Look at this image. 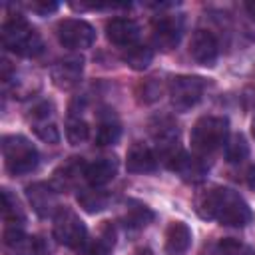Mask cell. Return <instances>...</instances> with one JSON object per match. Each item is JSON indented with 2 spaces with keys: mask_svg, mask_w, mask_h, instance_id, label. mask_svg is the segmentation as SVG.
I'll use <instances>...</instances> for the list:
<instances>
[{
  "mask_svg": "<svg viewBox=\"0 0 255 255\" xmlns=\"http://www.w3.org/2000/svg\"><path fill=\"white\" fill-rule=\"evenodd\" d=\"M122 137V126L120 122L114 118V114H110L108 118H102L98 124V131H96V143L98 145H116Z\"/></svg>",
  "mask_w": 255,
  "mask_h": 255,
  "instance_id": "obj_22",
  "label": "cell"
},
{
  "mask_svg": "<svg viewBox=\"0 0 255 255\" xmlns=\"http://www.w3.org/2000/svg\"><path fill=\"white\" fill-rule=\"evenodd\" d=\"M28 10H32L38 16H48V14L58 10V2H54V0H34V2H28Z\"/></svg>",
  "mask_w": 255,
  "mask_h": 255,
  "instance_id": "obj_31",
  "label": "cell"
},
{
  "mask_svg": "<svg viewBox=\"0 0 255 255\" xmlns=\"http://www.w3.org/2000/svg\"><path fill=\"white\" fill-rule=\"evenodd\" d=\"M191 247V229L183 221H171L165 229V253L167 255H185Z\"/></svg>",
  "mask_w": 255,
  "mask_h": 255,
  "instance_id": "obj_17",
  "label": "cell"
},
{
  "mask_svg": "<svg viewBox=\"0 0 255 255\" xmlns=\"http://www.w3.org/2000/svg\"><path fill=\"white\" fill-rule=\"evenodd\" d=\"M114 245H116V229H114L112 223L106 221L102 231H100V237L94 241V245L90 247L88 255H110Z\"/></svg>",
  "mask_w": 255,
  "mask_h": 255,
  "instance_id": "obj_26",
  "label": "cell"
},
{
  "mask_svg": "<svg viewBox=\"0 0 255 255\" xmlns=\"http://www.w3.org/2000/svg\"><path fill=\"white\" fill-rule=\"evenodd\" d=\"M126 169L129 173H151L157 169V155L141 141H133L126 153Z\"/></svg>",
  "mask_w": 255,
  "mask_h": 255,
  "instance_id": "obj_16",
  "label": "cell"
},
{
  "mask_svg": "<svg viewBox=\"0 0 255 255\" xmlns=\"http://www.w3.org/2000/svg\"><path fill=\"white\" fill-rule=\"evenodd\" d=\"M229 135V122L223 116H203L199 118L189 133L191 147L197 153H213L215 149L227 143Z\"/></svg>",
  "mask_w": 255,
  "mask_h": 255,
  "instance_id": "obj_3",
  "label": "cell"
},
{
  "mask_svg": "<svg viewBox=\"0 0 255 255\" xmlns=\"http://www.w3.org/2000/svg\"><path fill=\"white\" fill-rule=\"evenodd\" d=\"M106 36L112 44L122 46V48H129L133 44H137L139 38V26L131 20V18H112L106 22Z\"/></svg>",
  "mask_w": 255,
  "mask_h": 255,
  "instance_id": "obj_15",
  "label": "cell"
},
{
  "mask_svg": "<svg viewBox=\"0 0 255 255\" xmlns=\"http://www.w3.org/2000/svg\"><path fill=\"white\" fill-rule=\"evenodd\" d=\"M82 74H84V60L78 56H70L64 58L60 62H56L50 70V78L52 84L58 90H72L82 82Z\"/></svg>",
  "mask_w": 255,
  "mask_h": 255,
  "instance_id": "obj_11",
  "label": "cell"
},
{
  "mask_svg": "<svg viewBox=\"0 0 255 255\" xmlns=\"http://www.w3.org/2000/svg\"><path fill=\"white\" fill-rule=\"evenodd\" d=\"M245 12H247V16L255 22V0H251V2H245Z\"/></svg>",
  "mask_w": 255,
  "mask_h": 255,
  "instance_id": "obj_33",
  "label": "cell"
},
{
  "mask_svg": "<svg viewBox=\"0 0 255 255\" xmlns=\"http://www.w3.org/2000/svg\"><path fill=\"white\" fill-rule=\"evenodd\" d=\"M122 60H124L131 70L141 72V70H145V68L151 64V60H153V52H151V48H147V46L133 44V46H129V48L124 50Z\"/></svg>",
  "mask_w": 255,
  "mask_h": 255,
  "instance_id": "obj_24",
  "label": "cell"
},
{
  "mask_svg": "<svg viewBox=\"0 0 255 255\" xmlns=\"http://www.w3.org/2000/svg\"><path fill=\"white\" fill-rule=\"evenodd\" d=\"M251 133H253V137H255V118H253V122H251Z\"/></svg>",
  "mask_w": 255,
  "mask_h": 255,
  "instance_id": "obj_34",
  "label": "cell"
},
{
  "mask_svg": "<svg viewBox=\"0 0 255 255\" xmlns=\"http://www.w3.org/2000/svg\"><path fill=\"white\" fill-rule=\"evenodd\" d=\"M195 211L201 219H217L225 227H245L251 221L247 201L233 189L211 187L195 197Z\"/></svg>",
  "mask_w": 255,
  "mask_h": 255,
  "instance_id": "obj_1",
  "label": "cell"
},
{
  "mask_svg": "<svg viewBox=\"0 0 255 255\" xmlns=\"http://www.w3.org/2000/svg\"><path fill=\"white\" fill-rule=\"evenodd\" d=\"M80 175H86V165L82 161V157H70L66 163H62L56 171H54V189L56 191H62V189H68L72 187Z\"/></svg>",
  "mask_w": 255,
  "mask_h": 255,
  "instance_id": "obj_19",
  "label": "cell"
},
{
  "mask_svg": "<svg viewBox=\"0 0 255 255\" xmlns=\"http://www.w3.org/2000/svg\"><path fill=\"white\" fill-rule=\"evenodd\" d=\"M4 255H44L50 251L40 237H30L18 225H8L2 239Z\"/></svg>",
  "mask_w": 255,
  "mask_h": 255,
  "instance_id": "obj_9",
  "label": "cell"
},
{
  "mask_svg": "<svg viewBox=\"0 0 255 255\" xmlns=\"http://www.w3.org/2000/svg\"><path fill=\"white\" fill-rule=\"evenodd\" d=\"M4 165L12 175H26L38 167L40 155L36 145L24 135H4L2 137Z\"/></svg>",
  "mask_w": 255,
  "mask_h": 255,
  "instance_id": "obj_4",
  "label": "cell"
},
{
  "mask_svg": "<svg viewBox=\"0 0 255 255\" xmlns=\"http://www.w3.org/2000/svg\"><path fill=\"white\" fill-rule=\"evenodd\" d=\"M90 135V126L86 120H82L80 116H70L66 122V139L72 145H80L88 139Z\"/></svg>",
  "mask_w": 255,
  "mask_h": 255,
  "instance_id": "obj_25",
  "label": "cell"
},
{
  "mask_svg": "<svg viewBox=\"0 0 255 255\" xmlns=\"http://www.w3.org/2000/svg\"><path fill=\"white\" fill-rule=\"evenodd\" d=\"M237 249H239V245L233 239H223V241L211 245L203 255H233Z\"/></svg>",
  "mask_w": 255,
  "mask_h": 255,
  "instance_id": "obj_30",
  "label": "cell"
},
{
  "mask_svg": "<svg viewBox=\"0 0 255 255\" xmlns=\"http://www.w3.org/2000/svg\"><path fill=\"white\" fill-rule=\"evenodd\" d=\"M54 237L70 249H80L86 239V225L70 207H60L54 215Z\"/></svg>",
  "mask_w": 255,
  "mask_h": 255,
  "instance_id": "obj_5",
  "label": "cell"
},
{
  "mask_svg": "<svg viewBox=\"0 0 255 255\" xmlns=\"http://www.w3.org/2000/svg\"><path fill=\"white\" fill-rule=\"evenodd\" d=\"M118 173V159L112 155L106 157H98L96 161L86 165V179L92 187H102L106 183H110Z\"/></svg>",
  "mask_w": 255,
  "mask_h": 255,
  "instance_id": "obj_18",
  "label": "cell"
},
{
  "mask_svg": "<svg viewBox=\"0 0 255 255\" xmlns=\"http://www.w3.org/2000/svg\"><path fill=\"white\" fill-rule=\"evenodd\" d=\"M245 183L249 187H255V165H249L245 171Z\"/></svg>",
  "mask_w": 255,
  "mask_h": 255,
  "instance_id": "obj_32",
  "label": "cell"
},
{
  "mask_svg": "<svg viewBox=\"0 0 255 255\" xmlns=\"http://www.w3.org/2000/svg\"><path fill=\"white\" fill-rule=\"evenodd\" d=\"M2 44L16 56L36 58L44 50L40 34L26 22L24 16H10L2 24Z\"/></svg>",
  "mask_w": 255,
  "mask_h": 255,
  "instance_id": "obj_2",
  "label": "cell"
},
{
  "mask_svg": "<svg viewBox=\"0 0 255 255\" xmlns=\"http://www.w3.org/2000/svg\"><path fill=\"white\" fill-rule=\"evenodd\" d=\"M205 80L199 76H175L169 82V100L177 112L191 110L203 96Z\"/></svg>",
  "mask_w": 255,
  "mask_h": 255,
  "instance_id": "obj_6",
  "label": "cell"
},
{
  "mask_svg": "<svg viewBox=\"0 0 255 255\" xmlns=\"http://www.w3.org/2000/svg\"><path fill=\"white\" fill-rule=\"evenodd\" d=\"M56 38L64 48L70 50H86L96 40V30L92 24L80 18L60 20L56 26Z\"/></svg>",
  "mask_w": 255,
  "mask_h": 255,
  "instance_id": "obj_7",
  "label": "cell"
},
{
  "mask_svg": "<svg viewBox=\"0 0 255 255\" xmlns=\"http://www.w3.org/2000/svg\"><path fill=\"white\" fill-rule=\"evenodd\" d=\"M32 129H34V133H36L42 141H46V143H58V141H60V137H62V135H60L58 126H56L52 120L32 124Z\"/></svg>",
  "mask_w": 255,
  "mask_h": 255,
  "instance_id": "obj_29",
  "label": "cell"
},
{
  "mask_svg": "<svg viewBox=\"0 0 255 255\" xmlns=\"http://www.w3.org/2000/svg\"><path fill=\"white\" fill-rule=\"evenodd\" d=\"M151 135H153L157 151L165 159V163H169L181 151L179 145H177L179 143V129H177V124L171 118H167V116L155 118L151 122Z\"/></svg>",
  "mask_w": 255,
  "mask_h": 255,
  "instance_id": "obj_8",
  "label": "cell"
},
{
  "mask_svg": "<svg viewBox=\"0 0 255 255\" xmlns=\"http://www.w3.org/2000/svg\"><path fill=\"white\" fill-rule=\"evenodd\" d=\"M26 197L32 205V209L36 211V215L40 217H48V215H56V211L60 209L58 205V191L44 183V181H36L32 185L26 187Z\"/></svg>",
  "mask_w": 255,
  "mask_h": 255,
  "instance_id": "obj_12",
  "label": "cell"
},
{
  "mask_svg": "<svg viewBox=\"0 0 255 255\" xmlns=\"http://www.w3.org/2000/svg\"><path fill=\"white\" fill-rule=\"evenodd\" d=\"M2 217L8 225H18L22 227L26 215H24V209L20 205V201L16 199V195L10 191V189H2Z\"/></svg>",
  "mask_w": 255,
  "mask_h": 255,
  "instance_id": "obj_23",
  "label": "cell"
},
{
  "mask_svg": "<svg viewBox=\"0 0 255 255\" xmlns=\"http://www.w3.org/2000/svg\"><path fill=\"white\" fill-rule=\"evenodd\" d=\"M225 155H227V161H231V163H241L243 159H247V155H249V143H247V139L241 133H237L225 145Z\"/></svg>",
  "mask_w": 255,
  "mask_h": 255,
  "instance_id": "obj_27",
  "label": "cell"
},
{
  "mask_svg": "<svg viewBox=\"0 0 255 255\" xmlns=\"http://www.w3.org/2000/svg\"><path fill=\"white\" fill-rule=\"evenodd\" d=\"M78 203L84 211L88 213H100L108 207L110 203V195L98 187H86L78 191Z\"/></svg>",
  "mask_w": 255,
  "mask_h": 255,
  "instance_id": "obj_21",
  "label": "cell"
},
{
  "mask_svg": "<svg viewBox=\"0 0 255 255\" xmlns=\"http://www.w3.org/2000/svg\"><path fill=\"white\" fill-rule=\"evenodd\" d=\"M153 217H155L153 211H151L145 203H141V201H137V199H128V201H126L124 225H126L128 229H141V227H145L147 223H151Z\"/></svg>",
  "mask_w": 255,
  "mask_h": 255,
  "instance_id": "obj_20",
  "label": "cell"
},
{
  "mask_svg": "<svg viewBox=\"0 0 255 255\" xmlns=\"http://www.w3.org/2000/svg\"><path fill=\"white\" fill-rule=\"evenodd\" d=\"M161 94V84L155 78H147L137 86V100L141 104H153Z\"/></svg>",
  "mask_w": 255,
  "mask_h": 255,
  "instance_id": "obj_28",
  "label": "cell"
},
{
  "mask_svg": "<svg viewBox=\"0 0 255 255\" xmlns=\"http://www.w3.org/2000/svg\"><path fill=\"white\" fill-rule=\"evenodd\" d=\"M167 167L171 169V171H175L183 181H187V183H199V181H203L205 179V175H207V163L199 157V155H189V153H185V151H179L169 163H167Z\"/></svg>",
  "mask_w": 255,
  "mask_h": 255,
  "instance_id": "obj_14",
  "label": "cell"
},
{
  "mask_svg": "<svg viewBox=\"0 0 255 255\" xmlns=\"http://www.w3.org/2000/svg\"><path fill=\"white\" fill-rule=\"evenodd\" d=\"M181 20L177 16H159L151 26V44L159 52H171L181 40Z\"/></svg>",
  "mask_w": 255,
  "mask_h": 255,
  "instance_id": "obj_10",
  "label": "cell"
},
{
  "mask_svg": "<svg viewBox=\"0 0 255 255\" xmlns=\"http://www.w3.org/2000/svg\"><path fill=\"white\" fill-rule=\"evenodd\" d=\"M189 56L199 66H213L219 56V42L209 30H195L189 42Z\"/></svg>",
  "mask_w": 255,
  "mask_h": 255,
  "instance_id": "obj_13",
  "label": "cell"
}]
</instances>
